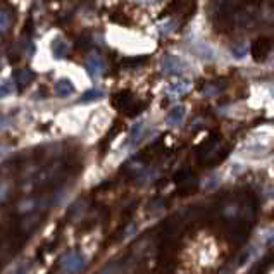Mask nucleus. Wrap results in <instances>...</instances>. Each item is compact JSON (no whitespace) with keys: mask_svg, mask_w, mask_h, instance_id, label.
<instances>
[{"mask_svg":"<svg viewBox=\"0 0 274 274\" xmlns=\"http://www.w3.org/2000/svg\"><path fill=\"white\" fill-rule=\"evenodd\" d=\"M161 69L164 71L166 74H183L185 69H187V66H185V62L181 61L179 57H174V56H166L162 59L161 62Z\"/></svg>","mask_w":274,"mask_h":274,"instance_id":"1","label":"nucleus"},{"mask_svg":"<svg viewBox=\"0 0 274 274\" xmlns=\"http://www.w3.org/2000/svg\"><path fill=\"white\" fill-rule=\"evenodd\" d=\"M185 114H187V109H185L183 105H174V107L169 111V114H167L166 123L169 126H178V124L183 123Z\"/></svg>","mask_w":274,"mask_h":274,"instance_id":"2","label":"nucleus"},{"mask_svg":"<svg viewBox=\"0 0 274 274\" xmlns=\"http://www.w3.org/2000/svg\"><path fill=\"white\" fill-rule=\"evenodd\" d=\"M86 69H88V74H90L92 78H97V76L102 73V62H100V59L97 56H92L86 61Z\"/></svg>","mask_w":274,"mask_h":274,"instance_id":"3","label":"nucleus"},{"mask_svg":"<svg viewBox=\"0 0 274 274\" xmlns=\"http://www.w3.org/2000/svg\"><path fill=\"white\" fill-rule=\"evenodd\" d=\"M74 92V86L69 79H61V81L56 83V94L59 97H69Z\"/></svg>","mask_w":274,"mask_h":274,"instance_id":"4","label":"nucleus"},{"mask_svg":"<svg viewBox=\"0 0 274 274\" xmlns=\"http://www.w3.org/2000/svg\"><path fill=\"white\" fill-rule=\"evenodd\" d=\"M193 52H195L200 59H204V61H210V59H214V52L205 43H197L195 47H193Z\"/></svg>","mask_w":274,"mask_h":274,"instance_id":"5","label":"nucleus"},{"mask_svg":"<svg viewBox=\"0 0 274 274\" xmlns=\"http://www.w3.org/2000/svg\"><path fill=\"white\" fill-rule=\"evenodd\" d=\"M188 88H190V85L187 81H178L169 88V92H171V95H183Z\"/></svg>","mask_w":274,"mask_h":274,"instance_id":"6","label":"nucleus"},{"mask_svg":"<svg viewBox=\"0 0 274 274\" xmlns=\"http://www.w3.org/2000/svg\"><path fill=\"white\" fill-rule=\"evenodd\" d=\"M12 92H14V85H12V81H4V83H0V99H2V97L11 95Z\"/></svg>","mask_w":274,"mask_h":274,"instance_id":"7","label":"nucleus"},{"mask_svg":"<svg viewBox=\"0 0 274 274\" xmlns=\"http://www.w3.org/2000/svg\"><path fill=\"white\" fill-rule=\"evenodd\" d=\"M104 94L100 90H88L85 95L81 97V102H88V100H97V99H100Z\"/></svg>","mask_w":274,"mask_h":274,"instance_id":"8","label":"nucleus"},{"mask_svg":"<svg viewBox=\"0 0 274 274\" xmlns=\"http://www.w3.org/2000/svg\"><path fill=\"white\" fill-rule=\"evenodd\" d=\"M7 16L6 14H0V33H4L6 31V28H7Z\"/></svg>","mask_w":274,"mask_h":274,"instance_id":"9","label":"nucleus"},{"mask_svg":"<svg viewBox=\"0 0 274 274\" xmlns=\"http://www.w3.org/2000/svg\"><path fill=\"white\" fill-rule=\"evenodd\" d=\"M138 2H143V4H150V2H154V0H138Z\"/></svg>","mask_w":274,"mask_h":274,"instance_id":"10","label":"nucleus"}]
</instances>
